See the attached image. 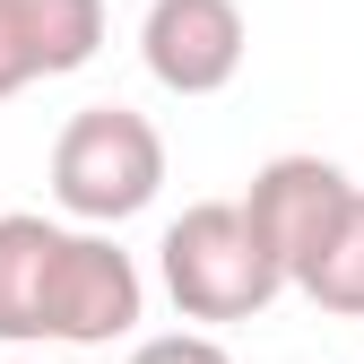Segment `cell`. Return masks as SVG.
I'll use <instances>...</instances> for the list:
<instances>
[{
  "label": "cell",
  "mask_w": 364,
  "mask_h": 364,
  "mask_svg": "<svg viewBox=\"0 0 364 364\" xmlns=\"http://www.w3.org/2000/svg\"><path fill=\"white\" fill-rule=\"evenodd\" d=\"M156 269H165V295L182 321H260L295 278L287 260L260 243V225L243 200H191L165 243H156Z\"/></svg>",
  "instance_id": "6da1fadb"
},
{
  "label": "cell",
  "mask_w": 364,
  "mask_h": 364,
  "mask_svg": "<svg viewBox=\"0 0 364 364\" xmlns=\"http://www.w3.org/2000/svg\"><path fill=\"white\" fill-rule=\"evenodd\" d=\"M165 191V139L130 105H87L53 139V200L78 225H122Z\"/></svg>",
  "instance_id": "7a4b0ae2"
},
{
  "label": "cell",
  "mask_w": 364,
  "mask_h": 364,
  "mask_svg": "<svg viewBox=\"0 0 364 364\" xmlns=\"http://www.w3.org/2000/svg\"><path fill=\"white\" fill-rule=\"evenodd\" d=\"M148 287H139V260H130L105 225H70V243L53 260V295H43V338L61 347H113L139 330Z\"/></svg>",
  "instance_id": "3957f363"
},
{
  "label": "cell",
  "mask_w": 364,
  "mask_h": 364,
  "mask_svg": "<svg viewBox=\"0 0 364 364\" xmlns=\"http://www.w3.org/2000/svg\"><path fill=\"white\" fill-rule=\"evenodd\" d=\"M252 26L235 0H148L139 18V61L165 96H217V87L243 78Z\"/></svg>",
  "instance_id": "277c9868"
},
{
  "label": "cell",
  "mask_w": 364,
  "mask_h": 364,
  "mask_svg": "<svg viewBox=\"0 0 364 364\" xmlns=\"http://www.w3.org/2000/svg\"><path fill=\"white\" fill-rule=\"evenodd\" d=\"M347 200H355V182H347L330 156H269V165L252 173V191H243L260 243L287 260V278H304V260L330 243V225L347 217Z\"/></svg>",
  "instance_id": "5b68a950"
},
{
  "label": "cell",
  "mask_w": 364,
  "mask_h": 364,
  "mask_svg": "<svg viewBox=\"0 0 364 364\" xmlns=\"http://www.w3.org/2000/svg\"><path fill=\"white\" fill-rule=\"evenodd\" d=\"M105 43V0H0V105L35 78H70Z\"/></svg>",
  "instance_id": "8992f818"
},
{
  "label": "cell",
  "mask_w": 364,
  "mask_h": 364,
  "mask_svg": "<svg viewBox=\"0 0 364 364\" xmlns=\"http://www.w3.org/2000/svg\"><path fill=\"white\" fill-rule=\"evenodd\" d=\"M61 243H70L61 217H35V208L0 217V338H9V347L43 338V295H53Z\"/></svg>",
  "instance_id": "52a82bcc"
},
{
  "label": "cell",
  "mask_w": 364,
  "mask_h": 364,
  "mask_svg": "<svg viewBox=\"0 0 364 364\" xmlns=\"http://www.w3.org/2000/svg\"><path fill=\"white\" fill-rule=\"evenodd\" d=\"M321 312H338V321H364V191L347 200V217L330 225V243L304 260V278H295Z\"/></svg>",
  "instance_id": "ba28073f"
},
{
  "label": "cell",
  "mask_w": 364,
  "mask_h": 364,
  "mask_svg": "<svg viewBox=\"0 0 364 364\" xmlns=\"http://www.w3.org/2000/svg\"><path fill=\"white\" fill-rule=\"evenodd\" d=\"M130 364H235V355H225V338H208V330H156V338L130 347Z\"/></svg>",
  "instance_id": "9c48e42d"
}]
</instances>
